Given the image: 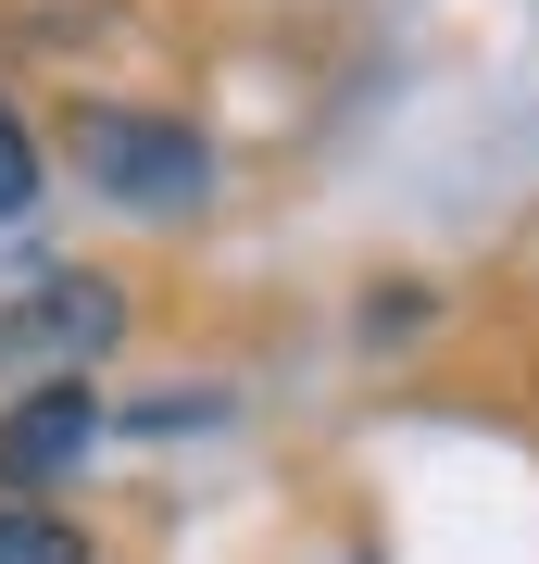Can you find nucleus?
<instances>
[{
  "mask_svg": "<svg viewBox=\"0 0 539 564\" xmlns=\"http://www.w3.org/2000/svg\"><path fill=\"white\" fill-rule=\"evenodd\" d=\"M0 564H88V540L63 514H39V502H13L0 514Z\"/></svg>",
  "mask_w": 539,
  "mask_h": 564,
  "instance_id": "nucleus-4",
  "label": "nucleus"
},
{
  "mask_svg": "<svg viewBox=\"0 0 539 564\" xmlns=\"http://www.w3.org/2000/svg\"><path fill=\"white\" fill-rule=\"evenodd\" d=\"M114 339H126V289L114 276H51L39 302L0 314V364L13 377H51V389H76V364L114 351Z\"/></svg>",
  "mask_w": 539,
  "mask_h": 564,
  "instance_id": "nucleus-2",
  "label": "nucleus"
},
{
  "mask_svg": "<svg viewBox=\"0 0 539 564\" xmlns=\"http://www.w3.org/2000/svg\"><path fill=\"white\" fill-rule=\"evenodd\" d=\"M88 440H100L88 389H25V402L0 414V489H51L63 464H88Z\"/></svg>",
  "mask_w": 539,
  "mask_h": 564,
  "instance_id": "nucleus-3",
  "label": "nucleus"
},
{
  "mask_svg": "<svg viewBox=\"0 0 539 564\" xmlns=\"http://www.w3.org/2000/svg\"><path fill=\"white\" fill-rule=\"evenodd\" d=\"M25 202H39V126L0 101V214H25Z\"/></svg>",
  "mask_w": 539,
  "mask_h": 564,
  "instance_id": "nucleus-5",
  "label": "nucleus"
},
{
  "mask_svg": "<svg viewBox=\"0 0 539 564\" xmlns=\"http://www.w3.org/2000/svg\"><path fill=\"white\" fill-rule=\"evenodd\" d=\"M63 139H76V163H88V188H100V202H126V214H151V226L201 214V188H214V151H201L176 113L88 101L76 126H63Z\"/></svg>",
  "mask_w": 539,
  "mask_h": 564,
  "instance_id": "nucleus-1",
  "label": "nucleus"
}]
</instances>
